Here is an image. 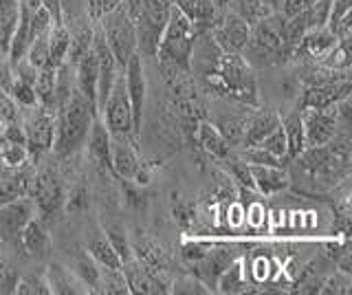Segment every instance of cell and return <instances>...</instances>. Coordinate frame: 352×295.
Returning <instances> with one entry per match:
<instances>
[{"label": "cell", "mask_w": 352, "mask_h": 295, "mask_svg": "<svg viewBox=\"0 0 352 295\" xmlns=\"http://www.w3.org/2000/svg\"><path fill=\"white\" fill-rule=\"evenodd\" d=\"M99 117L95 108L73 84L69 100L55 111V141L53 146L60 155H71L80 148L91 130L93 119Z\"/></svg>", "instance_id": "6da1fadb"}, {"label": "cell", "mask_w": 352, "mask_h": 295, "mask_svg": "<svg viewBox=\"0 0 352 295\" xmlns=\"http://www.w3.org/2000/svg\"><path fill=\"white\" fill-rule=\"evenodd\" d=\"M196 36H198L196 25L179 7L172 5L168 25H165L163 36L159 40L157 56L161 58L163 64H172V67H179L181 71H190V58H192Z\"/></svg>", "instance_id": "7a4b0ae2"}, {"label": "cell", "mask_w": 352, "mask_h": 295, "mask_svg": "<svg viewBox=\"0 0 352 295\" xmlns=\"http://www.w3.org/2000/svg\"><path fill=\"white\" fill-rule=\"evenodd\" d=\"M284 20L280 12H273L251 27V38L242 49V58L256 64H273L289 56L284 45Z\"/></svg>", "instance_id": "3957f363"}, {"label": "cell", "mask_w": 352, "mask_h": 295, "mask_svg": "<svg viewBox=\"0 0 352 295\" xmlns=\"http://www.w3.org/2000/svg\"><path fill=\"white\" fill-rule=\"evenodd\" d=\"M99 20H102L99 23V31L104 34L108 49L113 51L119 69H124L132 53H137V29L128 5L121 0L119 5L108 9Z\"/></svg>", "instance_id": "277c9868"}, {"label": "cell", "mask_w": 352, "mask_h": 295, "mask_svg": "<svg viewBox=\"0 0 352 295\" xmlns=\"http://www.w3.org/2000/svg\"><path fill=\"white\" fill-rule=\"evenodd\" d=\"M216 89L229 95L256 104V82L249 69V62L242 58V53H220L218 67L212 75H207Z\"/></svg>", "instance_id": "5b68a950"}, {"label": "cell", "mask_w": 352, "mask_h": 295, "mask_svg": "<svg viewBox=\"0 0 352 295\" xmlns=\"http://www.w3.org/2000/svg\"><path fill=\"white\" fill-rule=\"evenodd\" d=\"M172 0H139L132 20L137 29V51L146 56H157L159 40L168 25Z\"/></svg>", "instance_id": "8992f818"}, {"label": "cell", "mask_w": 352, "mask_h": 295, "mask_svg": "<svg viewBox=\"0 0 352 295\" xmlns=\"http://www.w3.org/2000/svg\"><path fill=\"white\" fill-rule=\"evenodd\" d=\"M25 130V146L29 152V159H40L44 152L53 148L55 141V111L44 108L40 104L31 106V115L22 124Z\"/></svg>", "instance_id": "52a82bcc"}, {"label": "cell", "mask_w": 352, "mask_h": 295, "mask_svg": "<svg viewBox=\"0 0 352 295\" xmlns=\"http://www.w3.org/2000/svg\"><path fill=\"white\" fill-rule=\"evenodd\" d=\"M102 113L106 117V128L110 135H126L130 137L135 133L132 128V106L128 100V91H126V80H124V73H119L115 82H113V89H110Z\"/></svg>", "instance_id": "ba28073f"}, {"label": "cell", "mask_w": 352, "mask_h": 295, "mask_svg": "<svg viewBox=\"0 0 352 295\" xmlns=\"http://www.w3.org/2000/svg\"><path fill=\"white\" fill-rule=\"evenodd\" d=\"M337 106L330 108H302V128H304V146H324L335 137L337 126Z\"/></svg>", "instance_id": "9c48e42d"}, {"label": "cell", "mask_w": 352, "mask_h": 295, "mask_svg": "<svg viewBox=\"0 0 352 295\" xmlns=\"http://www.w3.org/2000/svg\"><path fill=\"white\" fill-rule=\"evenodd\" d=\"M36 214V205L29 196H16V199L0 203V240L3 243H18L25 225Z\"/></svg>", "instance_id": "30bf717a"}, {"label": "cell", "mask_w": 352, "mask_h": 295, "mask_svg": "<svg viewBox=\"0 0 352 295\" xmlns=\"http://www.w3.org/2000/svg\"><path fill=\"white\" fill-rule=\"evenodd\" d=\"M209 31H212V38L223 53H242L251 38V27L234 12L218 16Z\"/></svg>", "instance_id": "8fae6325"}, {"label": "cell", "mask_w": 352, "mask_h": 295, "mask_svg": "<svg viewBox=\"0 0 352 295\" xmlns=\"http://www.w3.org/2000/svg\"><path fill=\"white\" fill-rule=\"evenodd\" d=\"M124 80H126V91L128 100L132 106V128L135 135L141 133V119H143V106H146V73H143V62L141 53H132L130 60L124 67Z\"/></svg>", "instance_id": "7c38bea8"}, {"label": "cell", "mask_w": 352, "mask_h": 295, "mask_svg": "<svg viewBox=\"0 0 352 295\" xmlns=\"http://www.w3.org/2000/svg\"><path fill=\"white\" fill-rule=\"evenodd\" d=\"M93 51H95V58H97V108L102 113L104 102L113 89V82L119 75V64L113 56V51L108 49L104 34L102 31H95L93 34Z\"/></svg>", "instance_id": "4fadbf2b"}, {"label": "cell", "mask_w": 352, "mask_h": 295, "mask_svg": "<svg viewBox=\"0 0 352 295\" xmlns=\"http://www.w3.org/2000/svg\"><path fill=\"white\" fill-rule=\"evenodd\" d=\"M29 194L33 196V205L36 210L44 216V218H51L53 214H58V210L64 203V192H62V185L58 181L53 172H40L36 179L31 181V190Z\"/></svg>", "instance_id": "5bb4252c"}, {"label": "cell", "mask_w": 352, "mask_h": 295, "mask_svg": "<svg viewBox=\"0 0 352 295\" xmlns=\"http://www.w3.org/2000/svg\"><path fill=\"white\" fill-rule=\"evenodd\" d=\"M110 163H113V172L119 179L132 181L141 166V161L135 152L130 137L126 135H110Z\"/></svg>", "instance_id": "9a60e30c"}, {"label": "cell", "mask_w": 352, "mask_h": 295, "mask_svg": "<svg viewBox=\"0 0 352 295\" xmlns=\"http://www.w3.org/2000/svg\"><path fill=\"white\" fill-rule=\"evenodd\" d=\"M73 69H75L77 91L86 97L88 104H91L97 111V115H99V108H97V58H95L93 47L88 49L86 53H82Z\"/></svg>", "instance_id": "2e32d148"}, {"label": "cell", "mask_w": 352, "mask_h": 295, "mask_svg": "<svg viewBox=\"0 0 352 295\" xmlns=\"http://www.w3.org/2000/svg\"><path fill=\"white\" fill-rule=\"evenodd\" d=\"M350 95V82H330V84H315L304 93L302 108H330L339 100Z\"/></svg>", "instance_id": "e0dca14e"}, {"label": "cell", "mask_w": 352, "mask_h": 295, "mask_svg": "<svg viewBox=\"0 0 352 295\" xmlns=\"http://www.w3.org/2000/svg\"><path fill=\"white\" fill-rule=\"evenodd\" d=\"M88 150L91 157L99 168H104L108 172H113V163H110V133L106 124L99 117L93 119L91 130H88Z\"/></svg>", "instance_id": "ac0fdd59"}, {"label": "cell", "mask_w": 352, "mask_h": 295, "mask_svg": "<svg viewBox=\"0 0 352 295\" xmlns=\"http://www.w3.org/2000/svg\"><path fill=\"white\" fill-rule=\"evenodd\" d=\"M174 7H179L181 12L192 20L198 31L212 29V25L218 20V7L212 0H174Z\"/></svg>", "instance_id": "d6986e66"}, {"label": "cell", "mask_w": 352, "mask_h": 295, "mask_svg": "<svg viewBox=\"0 0 352 295\" xmlns=\"http://www.w3.org/2000/svg\"><path fill=\"white\" fill-rule=\"evenodd\" d=\"M337 36L333 34V29H328V27H319V29H308L302 42H300V47H297V53L304 51L308 53L311 58H326L330 51H333L337 47Z\"/></svg>", "instance_id": "ffe728a7"}, {"label": "cell", "mask_w": 352, "mask_h": 295, "mask_svg": "<svg viewBox=\"0 0 352 295\" xmlns=\"http://www.w3.org/2000/svg\"><path fill=\"white\" fill-rule=\"evenodd\" d=\"M18 14H20L18 0H0V64L9 58V47L18 25Z\"/></svg>", "instance_id": "44dd1931"}, {"label": "cell", "mask_w": 352, "mask_h": 295, "mask_svg": "<svg viewBox=\"0 0 352 295\" xmlns=\"http://www.w3.org/2000/svg\"><path fill=\"white\" fill-rule=\"evenodd\" d=\"M253 185L264 194H275L289 188V177L282 166H249Z\"/></svg>", "instance_id": "7402d4cb"}, {"label": "cell", "mask_w": 352, "mask_h": 295, "mask_svg": "<svg viewBox=\"0 0 352 295\" xmlns=\"http://www.w3.org/2000/svg\"><path fill=\"white\" fill-rule=\"evenodd\" d=\"M18 243L29 256H38V258L47 256V251L51 247L47 229H44V225L38 221V218H31V221L25 225V229H22V234L18 238Z\"/></svg>", "instance_id": "603a6c76"}, {"label": "cell", "mask_w": 352, "mask_h": 295, "mask_svg": "<svg viewBox=\"0 0 352 295\" xmlns=\"http://www.w3.org/2000/svg\"><path fill=\"white\" fill-rule=\"evenodd\" d=\"M126 280H128V287L130 293H163L165 289H161L163 284L154 278V271L143 267L141 262H132L130 269L126 271Z\"/></svg>", "instance_id": "cb8c5ba5"}, {"label": "cell", "mask_w": 352, "mask_h": 295, "mask_svg": "<svg viewBox=\"0 0 352 295\" xmlns=\"http://www.w3.org/2000/svg\"><path fill=\"white\" fill-rule=\"evenodd\" d=\"M71 45V29L66 23H55L51 25V34H49V67L58 69L60 64L66 60V53H69Z\"/></svg>", "instance_id": "d4e9b609"}, {"label": "cell", "mask_w": 352, "mask_h": 295, "mask_svg": "<svg viewBox=\"0 0 352 295\" xmlns=\"http://www.w3.org/2000/svg\"><path fill=\"white\" fill-rule=\"evenodd\" d=\"M47 284L51 293H84V289H77V287H86V284L75 276V271H69L60 265H51L47 269Z\"/></svg>", "instance_id": "484cf974"}, {"label": "cell", "mask_w": 352, "mask_h": 295, "mask_svg": "<svg viewBox=\"0 0 352 295\" xmlns=\"http://www.w3.org/2000/svg\"><path fill=\"white\" fill-rule=\"evenodd\" d=\"M196 137H198V144L203 146V150L209 152L212 157H227L229 155V144L225 141V137L220 135L218 126L201 122L196 128Z\"/></svg>", "instance_id": "4316f807"}, {"label": "cell", "mask_w": 352, "mask_h": 295, "mask_svg": "<svg viewBox=\"0 0 352 295\" xmlns=\"http://www.w3.org/2000/svg\"><path fill=\"white\" fill-rule=\"evenodd\" d=\"M282 122L278 115L273 113H262L258 115L256 119H251L249 126L245 128V135H242V141H245V146H258L260 141L267 137L271 130L278 128Z\"/></svg>", "instance_id": "83f0119b"}, {"label": "cell", "mask_w": 352, "mask_h": 295, "mask_svg": "<svg viewBox=\"0 0 352 295\" xmlns=\"http://www.w3.org/2000/svg\"><path fill=\"white\" fill-rule=\"evenodd\" d=\"M284 133H286V157L295 159L300 152L306 148L304 146V128H302V111H295L284 119Z\"/></svg>", "instance_id": "f1b7e54d"}, {"label": "cell", "mask_w": 352, "mask_h": 295, "mask_svg": "<svg viewBox=\"0 0 352 295\" xmlns=\"http://www.w3.org/2000/svg\"><path fill=\"white\" fill-rule=\"evenodd\" d=\"M33 91H36L38 104L44 108L55 111V67H42L38 69L36 82H33Z\"/></svg>", "instance_id": "f546056e"}, {"label": "cell", "mask_w": 352, "mask_h": 295, "mask_svg": "<svg viewBox=\"0 0 352 295\" xmlns=\"http://www.w3.org/2000/svg\"><path fill=\"white\" fill-rule=\"evenodd\" d=\"M88 256H91L97 267H108V269H124V265H121V258L119 254L115 251V247L110 245L108 238H97V240H91L88 243Z\"/></svg>", "instance_id": "4dcf8cb0"}, {"label": "cell", "mask_w": 352, "mask_h": 295, "mask_svg": "<svg viewBox=\"0 0 352 295\" xmlns=\"http://www.w3.org/2000/svg\"><path fill=\"white\" fill-rule=\"evenodd\" d=\"M231 5H234L231 12L238 14L249 27H253L256 23H260L262 18L273 14V9L264 3V0H231Z\"/></svg>", "instance_id": "1f68e13d"}, {"label": "cell", "mask_w": 352, "mask_h": 295, "mask_svg": "<svg viewBox=\"0 0 352 295\" xmlns=\"http://www.w3.org/2000/svg\"><path fill=\"white\" fill-rule=\"evenodd\" d=\"M93 34L95 31L91 27H80L71 34V45H69V53H66V62H69L71 67H75V62L80 60L82 53H86L93 47Z\"/></svg>", "instance_id": "d6a6232c"}, {"label": "cell", "mask_w": 352, "mask_h": 295, "mask_svg": "<svg viewBox=\"0 0 352 295\" xmlns=\"http://www.w3.org/2000/svg\"><path fill=\"white\" fill-rule=\"evenodd\" d=\"M99 287H102L104 293H130L128 280L124 269H108L102 267L99 269Z\"/></svg>", "instance_id": "836d02e7"}, {"label": "cell", "mask_w": 352, "mask_h": 295, "mask_svg": "<svg viewBox=\"0 0 352 295\" xmlns=\"http://www.w3.org/2000/svg\"><path fill=\"white\" fill-rule=\"evenodd\" d=\"M330 7H333V0H315L313 5H308L302 16L308 29H319V27H328V18H330Z\"/></svg>", "instance_id": "e575fe53"}, {"label": "cell", "mask_w": 352, "mask_h": 295, "mask_svg": "<svg viewBox=\"0 0 352 295\" xmlns=\"http://www.w3.org/2000/svg\"><path fill=\"white\" fill-rule=\"evenodd\" d=\"M29 159V152L25 144H14V141H0V161L5 168L18 170L20 166H25Z\"/></svg>", "instance_id": "d590c367"}, {"label": "cell", "mask_w": 352, "mask_h": 295, "mask_svg": "<svg viewBox=\"0 0 352 295\" xmlns=\"http://www.w3.org/2000/svg\"><path fill=\"white\" fill-rule=\"evenodd\" d=\"M11 100H14L16 104L25 106V108H31L38 104V97H36V91H33V84L18 78V75H14V80H11L9 84V91Z\"/></svg>", "instance_id": "8d00e7d4"}, {"label": "cell", "mask_w": 352, "mask_h": 295, "mask_svg": "<svg viewBox=\"0 0 352 295\" xmlns=\"http://www.w3.org/2000/svg\"><path fill=\"white\" fill-rule=\"evenodd\" d=\"M75 276L80 278L84 284H86V289L88 287H99V269H97V262L88 256V251L84 256L77 258L75 262Z\"/></svg>", "instance_id": "74e56055"}, {"label": "cell", "mask_w": 352, "mask_h": 295, "mask_svg": "<svg viewBox=\"0 0 352 295\" xmlns=\"http://www.w3.org/2000/svg\"><path fill=\"white\" fill-rule=\"evenodd\" d=\"M260 148H264L267 152H271L273 157H278L280 161L282 159H286V133H284V128H282V124L275 128V130H271V133L264 137L260 144H258Z\"/></svg>", "instance_id": "f35d334b"}, {"label": "cell", "mask_w": 352, "mask_h": 295, "mask_svg": "<svg viewBox=\"0 0 352 295\" xmlns=\"http://www.w3.org/2000/svg\"><path fill=\"white\" fill-rule=\"evenodd\" d=\"M14 291L20 295H49L51 293L47 278H40V276H25L16 280Z\"/></svg>", "instance_id": "ab89813d"}, {"label": "cell", "mask_w": 352, "mask_h": 295, "mask_svg": "<svg viewBox=\"0 0 352 295\" xmlns=\"http://www.w3.org/2000/svg\"><path fill=\"white\" fill-rule=\"evenodd\" d=\"M218 287L223 293H231L238 291V287H242V267L240 262H231V265L218 276Z\"/></svg>", "instance_id": "60d3db41"}, {"label": "cell", "mask_w": 352, "mask_h": 295, "mask_svg": "<svg viewBox=\"0 0 352 295\" xmlns=\"http://www.w3.org/2000/svg\"><path fill=\"white\" fill-rule=\"evenodd\" d=\"M18 119V104L11 100V95L0 89V135H3V130L9 122H16Z\"/></svg>", "instance_id": "b9f144b4"}, {"label": "cell", "mask_w": 352, "mask_h": 295, "mask_svg": "<svg viewBox=\"0 0 352 295\" xmlns=\"http://www.w3.org/2000/svg\"><path fill=\"white\" fill-rule=\"evenodd\" d=\"M108 240H110V245H113V247H115V251L119 254L121 265H126V262H130V260H132V247H130L128 238H126V234H124V232H121V229H110Z\"/></svg>", "instance_id": "7bdbcfd3"}, {"label": "cell", "mask_w": 352, "mask_h": 295, "mask_svg": "<svg viewBox=\"0 0 352 295\" xmlns=\"http://www.w3.org/2000/svg\"><path fill=\"white\" fill-rule=\"evenodd\" d=\"M352 12V0H333V7H330V18H328V29H335L337 23L344 16Z\"/></svg>", "instance_id": "ee69618b"}, {"label": "cell", "mask_w": 352, "mask_h": 295, "mask_svg": "<svg viewBox=\"0 0 352 295\" xmlns=\"http://www.w3.org/2000/svg\"><path fill=\"white\" fill-rule=\"evenodd\" d=\"M86 7H88V14H91V18H95V20H99L102 18L108 9H113L115 5H119L121 0H86Z\"/></svg>", "instance_id": "f6af8a7d"}, {"label": "cell", "mask_w": 352, "mask_h": 295, "mask_svg": "<svg viewBox=\"0 0 352 295\" xmlns=\"http://www.w3.org/2000/svg\"><path fill=\"white\" fill-rule=\"evenodd\" d=\"M315 0H282V5H280V14L282 16H295V14H300V12H304V9L308 7V5H313Z\"/></svg>", "instance_id": "bcb514c9"}, {"label": "cell", "mask_w": 352, "mask_h": 295, "mask_svg": "<svg viewBox=\"0 0 352 295\" xmlns=\"http://www.w3.org/2000/svg\"><path fill=\"white\" fill-rule=\"evenodd\" d=\"M69 212H73V214H77V212H84L86 207H88V194H86V190L84 188H77L73 194H71V199H69Z\"/></svg>", "instance_id": "7dc6e473"}, {"label": "cell", "mask_w": 352, "mask_h": 295, "mask_svg": "<svg viewBox=\"0 0 352 295\" xmlns=\"http://www.w3.org/2000/svg\"><path fill=\"white\" fill-rule=\"evenodd\" d=\"M192 214H194V210H192V205H185V203H181V205H176L174 207V218L179 221L181 225H187L192 221Z\"/></svg>", "instance_id": "c3c4849f"}, {"label": "cell", "mask_w": 352, "mask_h": 295, "mask_svg": "<svg viewBox=\"0 0 352 295\" xmlns=\"http://www.w3.org/2000/svg\"><path fill=\"white\" fill-rule=\"evenodd\" d=\"M205 254H207V251H205L201 245H185V247H183V256H185L187 260L198 262V260H201Z\"/></svg>", "instance_id": "681fc988"}, {"label": "cell", "mask_w": 352, "mask_h": 295, "mask_svg": "<svg viewBox=\"0 0 352 295\" xmlns=\"http://www.w3.org/2000/svg\"><path fill=\"white\" fill-rule=\"evenodd\" d=\"M264 3H267L273 12H280V5H282V0H264Z\"/></svg>", "instance_id": "f907efd6"}, {"label": "cell", "mask_w": 352, "mask_h": 295, "mask_svg": "<svg viewBox=\"0 0 352 295\" xmlns=\"http://www.w3.org/2000/svg\"><path fill=\"white\" fill-rule=\"evenodd\" d=\"M212 3H214L218 9H225V7H229V5H231V0H212Z\"/></svg>", "instance_id": "816d5d0a"}, {"label": "cell", "mask_w": 352, "mask_h": 295, "mask_svg": "<svg viewBox=\"0 0 352 295\" xmlns=\"http://www.w3.org/2000/svg\"><path fill=\"white\" fill-rule=\"evenodd\" d=\"M0 141H3V137H0Z\"/></svg>", "instance_id": "f5cc1de1"}]
</instances>
